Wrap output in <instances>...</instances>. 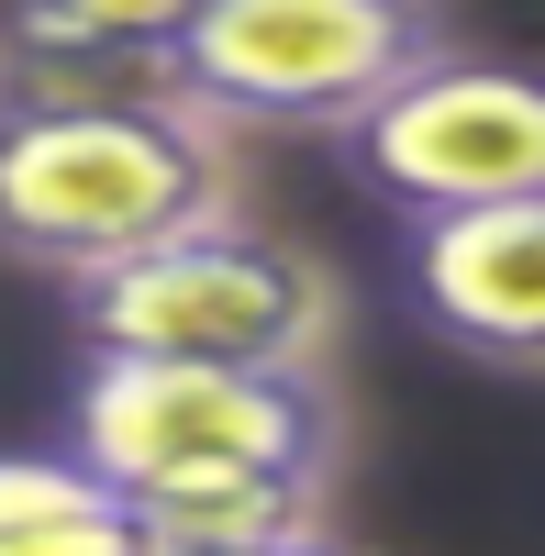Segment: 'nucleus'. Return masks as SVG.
I'll return each instance as SVG.
<instances>
[{"label":"nucleus","instance_id":"nucleus-1","mask_svg":"<svg viewBox=\"0 0 545 556\" xmlns=\"http://www.w3.org/2000/svg\"><path fill=\"white\" fill-rule=\"evenodd\" d=\"M67 456L145 545H267L345 501V401L324 367H145L89 356L67 390Z\"/></svg>","mask_w":545,"mask_h":556},{"label":"nucleus","instance_id":"nucleus-2","mask_svg":"<svg viewBox=\"0 0 545 556\" xmlns=\"http://www.w3.org/2000/svg\"><path fill=\"white\" fill-rule=\"evenodd\" d=\"M223 212H245V146L167 78L0 101V256L56 290Z\"/></svg>","mask_w":545,"mask_h":556},{"label":"nucleus","instance_id":"nucleus-3","mask_svg":"<svg viewBox=\"0 0 545 556\" xmlns=\"http://www.w3.org/2000/svg\"><path fill=\"white\" fill-rule=\"evenodd\" d=\"M67 334L89 356H145V367H324L345 334V290L324 256L223 212L123 267L67 278Z\"/></svg>","mask_w":545,"mask_h":556},{"label":"nucleus","instance_id":"nucleus-4","mask_svg":"<svg viewBox=\"0 0 545 556\" xmlns=\"http://www.w3.org/2000/svg\"><path fill=\"white\" fill-rule=\"evenodd\" d=\"M445 45L434 0H201L167 89L223 134H345L390 78Z\"/></svg>","mask_w":545,"mask_h":556},{"label":"nucleus","instance_id":"nucleus-5","mask_svg":"<svg viewBox=\"0 0 545 556\" xmlns=\"http://www.w3.org/2000/svg\"><path fill=\"white\" fill-rule=\"evenodd\" d=\"M334 146L401 223L534 201L545 190V67L534 56H457V45H434Z\"/></svg>","mask_w":545,"mask_h":556},{"label":"nucleus","instance_id":"nucleus-6","mask_svg":"<svg viewBox=\"0 0 545 556\" xmlns=\"http://www.w3.org/2000/svg\"><path fill=\"white\" fill-rule=\"evenodd\" d=\"M401 301H413L457 356L545 379V190L413 223V245H401Z\"/></svg>","mask_w":545,"mask_h":556},{"label":"nucleus","instance_id":"nucleus-7","mask_svg":"<svg viewBox=\"0 0 545 556\" xmlns=\"http://www.w3.org/2000/svg\"><path fill=\"white\" fill-rule=\"evenodd\" d=\"M201 0H0V101L167 78Z\"/></svg>","mask_w":545,"mask_h":556},{"label":"nucleus","instance_id":"nucleus-8","mask_svg":"<svg viewBox=\"0 0 545 556\" xmlns=\"http://www.w3.org/2000/svg\"><path fill=\"white\" fill-rule=\"evenodd\" d=\"M0 556H145V523L67 445L0 456Z\"/></svg>","mask_w":545,"mask_h":556},{"label":"nucleus","instance_id":"nucleus-9","mask_svg":"<svg viewBox=\"0 0 545 556\" xmlns=\"http://www.w3.org/2000/svg\"><path fill=\"white\" fill-rule=\"evenodd\" d=\"M145 556H390L345 523H312V534H267V545H145Z\"/></svg>","mask_w":545,"mask_h":556}]
</instances>
